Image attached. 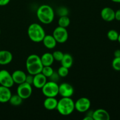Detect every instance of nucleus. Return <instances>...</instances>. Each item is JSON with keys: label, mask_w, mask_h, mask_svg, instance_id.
<instances>
[{"label": "nucleus", "mask_w": 120, "mask_h": 120, "mask_svg": "<svg viewBox=\"0 0 120 120\" xmlns=\"http://www.w3.org/2000/svg\"><path fill=\"white\" fill-rule=\"evenodd\" d=\"M36 16L41 23L45 25L50 24L55 18V11L50 5L43 4L38 8Z\"/></svg>", "instance_id": "obj_1"}, {"label": "nucleus", "mask_w": 120, "mask_h": 120, "mask_svg": "<svg viewBox=\"0 0 120 120\" xmlns=\"http://www.w3.org/2000/svg\"><path fill=\"white\" fill-rule=\"evenodd\" d=\"M56 110L62 116H69L75 110V101L71 97H62L58 100Z\"/></svg>", "instance_id": "obj_2"}, {"label": "nucleus", "mask_w": 120, "mask_h": 120, "mask_svg": "<svg viewBox=\"0 0 120 120\" xmlns=\"http://www.w3.org/2000/svg\"><path fill=\"white\" fill-rule=\"evenodd\" d=\"M28 35L30 41L35 43L42 42L46 35L45 31L43 27L37 23H32L28 26L27 30Z\"/></svg>", "instance_id": "obj_3"}, {"label": "nucleus", "mask_w": 120, "mask_h": 120, "mask_svg": "<svg viewBox=\"0 0 120 120\" xmlns=\"http://www.w3.org/2000/svg\"><path fill=\"white\" fill-rule=\"evenodd\" d=\"M46 97H56L59 94V84L57 82L49 81L41 89Z\"/></svg>", "instance_id": "obj_4"}, {"label": "nucleus", "mask_w": 120, "mask_h": 120, "mask_svg": "<svg viewBox=\"0 0 120 120\" xmlns=\"http://www.w3.org/2000/svg\"><path fill=\"white\" fill-rule=\"evenodd\" d=\"M57 43H65L69 38V34L66 28L58 26L53 30L52 34Z\"/></svg>", "instance_id": "obj_5"}, {"label": "nucleus", "mask_w": 120, "mask_h": 120, "mask_svg": "<svg viewBox=\"0 0 120 120\" xmlns=\"http://www.w3.org/2000/svg\"><path fill=\"white\" fill-rule=\"evenodd\" d=\"M16 93L23 100L28 99L31 96L32 94V85L24 82L23 83L18 84Z\"/></svg>", "instance_id": "obj_6"}, {"label": "nucleus", "mask_w": 120, "mask_h": 120, "mask_svg": "<svg viewBox=\"0 0 120 120\" xmlns=\"http://www.w3.org/2000/svg\"><path fill=\"white\" fill-rule=\"evenodd\" d=\"M90 106L91 101L89 98L85 97H80L75 102V110L81 113L87 112L90 109Z\"/></svg>", "instance_id": "obj_7"}, {"label": "nucleus", "mask_w": 120, "mask_h": 120, "mask_svg": "<svg viewBox=\"0 0 120 120\" xmlns=\"http://www.w3.org/2000/svg\"><path fill=\"white\" fill-rule=\"evenodd\" d=\"M15 84L12 75L7 70H0V85L11 88Z\"/></svg>", "instance_id": "obj_8"}, {"label": "nucleus", "mask_w": 120, "mask_h": 120, "mask_svg": "<svg viewBox=\"0 0 120 120\" xmlns=\"http://www.w3.org/2000/svg\"><path fill=\"white\" fill-rule=\"evenodd\" d=\"M74 91L73 87L66 82L59 85V94L62 97H71L73 95Z\"/></svg>", "instance_id": "obj_9"}, {"label": "nucleus", "mask_w": 120, "mask_h": 120, "mask_svg": "<svg viewBox=\"0 0 120 120\" xmlns=\"http://www.w3.org/2000/svg\"><path fill=\"white\" fill-rule=\"evenodd\" d=\"M43 66L41 60L26 64V68L28 74L34 75L41 73Z\"/></svg>", "instance_id": "obj_10"}, {"label": "nucleus", "mask_w": 120, "mask_h": 120, "mask_svg": "<svg viewBox=\"0 0 120 120\" xmlns=\"http://www.w3.org/2000/svg\"><path fill=\"white\" fill-rule=\"evenodd\" d=\"M101 17L106 22H111L115 19V11L110 7H105L102 9Z\"/></svg>", "instance_id": "obj_11"}, {"label": "nucleus", "mask_w": 120, "mask_h": 120, "mask_svg": "<svg viewBox=\"0 0 120 120\" xmlns=\"http://www.w3.org/2000/svg\"><path fill=\"white\" fill-rule=\"evenodd\" d=\"M47 82H48L47 77L44 76L42 73H40L34 76L32 85L36 89H41Z\"/></svg>", "instance_id": "obj_12"}, {"label": "nucleus", "mask_w": 120, "mask_h": 120, "mask_svg": "<svg viewBox=\"0 0 120 120\" xmlns=\"http://www.w3.org/2000/svg\"><path fill=\"white\" fill-rule=\"evenodd\" d=\"M92 117L94 120H110V114L107 110L98 109L93 111Z\"/></svg>", "instance_id": "obj_13"}, {"label": "nucleus", "mask_w": 120, "mask_h": 120, "mask_svg": "<svg viewBox=\"0 0 120 120\" xmlns=\"http://www.w3.org/2000/svg\"><path fill=\"white\" fill-rule=\"evenodd\" d=\"M13 55L7 50H0V65H7L12 62Z\"/></svg>", "instance_id": "obj_14"}, {"label": "nucleus", "mask_w": 120, "mask_h": 120, "mask_svg": "<svg viewBox=\"0 0 120 120\" xmlns=\"http://www.w3.org/2000/svg\"><path fill=\"white\" fill-rule=\"evenodd\" d=\"M11 96L10 88L0 85V103H6L9 102Z\"/></svg>", "instance_id": "obj_15"}, {"label": "nucleus", "mask_w": 120, "mask_h": 120, "mask_svg": "<svg viewBox=\"0 0 120 120\" xmlns=\"http://www.w3.org/2000/svg\"><path fill=\"white\" fill-rule=\"evenodd\" d=\"M11 75L15 84H20L25 82L26 74L22 70H16L14 71Z\"/></svg>", "instance_id": "obj_16"}, {"label": "nucleus", "mask_w": 120, "mask_h": 120, "mask_svg": "<svg viewBox=\"0 0 120 120\" xmlns=\"http://www.w3.org/2000/svg\"><path fill=\"white\" fill-rule=\"evenodd\" d=\"M42 43L45 48L49 49H54L57 45V42L52 35H46L42 40Z\"/></svg>", "instance_id": "obj_17"}, {"label": "nucleus", "mask_w": 120, "mask_h": 120, "mask_svg": "<svg viewBox=\"0 0 120 120\" xmlns=\"http://www.w3.org/2000/svg\"><path fill=\"white\" fill-rule=\"evenodd\" d=\"M58 100L55 97H46L43 101V107L48 110H53L56 109Z\"/></svg>", "instance_id": "obj_18"}, {"label": "nucleus", "mask_w": 120, "mask_h": 120, "mask_svg": "<svg viewBox=\"0 0 120 120\" xmlns=\"http://www.w3.org/2000/svg\"><path fill=\"white\" fill-rule=\"evenodd\" d=\"M41 60L43 66H46L52 65L55 60L53 57L52 53L46 52L42 55L41 57Z\"/></svg>", "instance_id": "obj_19"}, {"label": "nucleus", "mask_w": 120, "mask_h": 120, "mask_svg": "<svg viewBox=\"0 0 120 120\" xmlns=\"http://www.w3.org/2000/svg\"><path fill=\"white\" fill-rule=\"evenodd\" d=\"M60 62L62 66L70 69L73 64V58L70 54L64 53L63 58Z\"/></svg>", "instance_id": "obj_20"}, {"label": "nucleus", "mask_w": 120, "mask_h": 120, "mask_svg": "<svg viewBox=\"0 0 120 120\" xmlns=\"http://www.w3.org/2000/svg\"><path fill=\"white\" fill-rule=\"evenodd\" d=\"M22 101H23V99L17 94L14 95L12 94L9 100V103L13 106H19L22 104Z\"/></svg>", "instance_id": "obj_21"}, {"label": "nucleus", "mask_w": 120, "mask_h": 120, "mask_svg": "<svg viewBox=\"0 0 120 120\" xmlns=\"http://www.w3.org/2000/svg\"><path fill=\"white\" fill-rule=\"evenodd\" d=\"M58 25L63 28H67L70 23V19L68 16H60L58 19Z\"/></svg>", "instance_id": "obj_22"}, {"label": "nucleus", "mask_w": 120, "mask_h": 120, "mask_svg": "<svg viewBox=\"0 0 120 120\" xmlns=\"http://www.w3.org/2000/svg\"><path fill=\"white\" fill-rule=\"evenodd\" d=\"M118 35H119V34L118 33V32L117 30H114V29H111V30H109V32H107V34L108 39L110 41H112V42L117 41Z\"/></svg>", "instance_id": "obj_23"}, {"label": "nucleus", "mask_w": 120, "mask_h": 120, "mask_svg": "<svg viewBox=\"0 0 120 120\" xmlns=\"http://www.w3.org/2000/svg\"><path fill=\"white\" fill-rule=\"evenodd\" d=\"M54 72V70L51 66H43L42 68V70L41 73L43 74L44 76H45L47 78H49L52 76Z\"/></svg>", "instance_id": "obj_24"}, {"label": "nucleus", "mask_w": 120, "mask_h": 120, "mask_svg": "<svg viewBox=\"0 0 120 120\" xmlns=\"http://www.w3.org/2000/svg\"><path fill=\"white\" fill-rule=\"evenodd\" d=\"M69 72V69L68 68H66V67L63 66H61L60 67H59L57 70V74L59 75V76L60 77H66L68 75Z\"/></svg>", "instance_id": "obj_25"}, {"label": "nucleus", "mask_w": 120, "mask_h": 120, "mask_svg": "<svg viewBox=\"0 0 120 120\" xmlns=\"http://www.w3.org/2000/svg\"><path fill=\"white\" fill-rule=\"evenodd\" d=\"M56 14L59 16H68L69 14V9L65 7H59L56 10Z\"/></svg>", "instance_id": "obj_26"}, {"label": "nucleus", "mask_w": 120, "mask_h": 120, "mask_svg": "<svg viewBox=\"0 0 120 120\" xmlns=\"http://www.w3.org/2000/svg\"><path fill=\"white\" fill-rule=\"evenodd\" d=\"M112 67L114 70L120 71V57L114 58L112 61Z\"/></svg>", "instance_id": "obj_27"}, {"label": "nucleus", "mask_w": 120, "mask_h": 120, "mask_svg": "<svg viewBox=\"0 0 120 120\" xmlns=\"http://www.w3.org/2000/svg\"><path fill=\"white\" fill-rule=\"evenodd\" d=\"M52 55L55 60L57 61V62H60L63 58L64 53L60 50H56V51L53 52Z\"/></svg>", "instance_id": "obj_28"}, {"label": "nucleus", "mask_w": 120, "mask_h": 120, "mask_svg": "<svg viewBox=\"0 0 120 120\" xmlns=\"http://www.w3.org/2000/svg\"><path fill=\"white\" fill-rule=\"evenodd\" d=\"M33 81H34V76L32 75H26V77L25 82L26 83H28V84L32 85L33 84Z\"/></svg>", "instance_id": "obj_29"}, {"label": "nucleus", "mask_w": 120, "mask_h": 120, "mask_svg": "<svg viewBox=\"0 0 120 120\" xmlns=\"http://www.w3.org/2000/svg\"><path fill=\"white\" fill-rule=\"evenodd\" d=\"M59 77H60L59 76V75L57 74V73H55V71L53 72V73L52 75V76H50L49 78L50 79V80L51 81H53V82H57V81L59 80Z\"/></svg>", "instance_id": "obj_30"}, {"label": "nucleus", "mask_w": 120, "mask_h": 120, "mask_svg": "<svg viewBox=\"0 0 120 120\" xmlns=\"http://www.w3.org/2000/svg\"><path fill=\"white\" fill-rule=\"evenodd\" d=\"M115 19L120 21V9L115 11Z\"/></svg>", "instance_id": "obj_31"}, {"label": "nucleus", "mask_w": 120, "mask_h": 120, "mask_svg": "<svg viewBox=\"0 0 120 120\" xmlns=\"http://www.w3.org/2000/svg\"><path fill=\"white\" fill-rule=\"evenodd\" d=\"M11 0H0V6H5L9 3Z\"/></svg>", "instance_id": "obj_32"}, {"label": "nucleus", "mask_w": 120, "mask_h": 120, "mask_svg": "<svg viewBox=\"0 0 120 120\" xmlns=\"http://www.w3.org/2000/svg\"><path fill=\"white\" fill-rule=\"evenodd\" d=\"M114 57H120V49H117L114 52Z\"/></svg>", "instance_id": "obj_33"}, {"label": "nucleus", "mask_w": 120, "mask_h": 120, "mask_svg": "<svg viewBox=\"0 0 120 120\" xmlns=\"http://www.w3.org/2000/svg\"><path fill=\"white\" fill-rule=\"evenodd\" d=\"M83 120H94L92 116H89V115H86V117L83 118Z\"/></svg>", "instance_id": "obj_34"}, {"label": "nucleus", "mask_w": 120, "mask_h": 120, "mask_svg": "<svg viewBox=\"0 0 120 120\" xmlns=\"http://www.w3.org/2000/svg\"><path fill=\"white\" fill-rule=\"evenodd\" d=\"M111 1L116 3H120V0H111Z\"/></svg>", "instance_id": "obj_35"}, {"label": "nucleus", "mask_w": 120, "mask_h": 120, "mask_svg": "<svg viewBox=\"0 0 120 120\" xmlns=\"http://www.w3.org/2000/svg\"><path fill=\"white\" fill-rule=\"evenodd\" d=\"M117 41H118V42L120 43V34H119V35H118V40Z\"/></svg>", "instance_id": "obj_36"}, {"label": "nucleus", "mask_w": 120, "mask_h": 120, "mask_svg": "<svg viewBox=\"0 0 120 120\" xmlns=\"http://www.w3.org/2000/svg\"><path fill=\"white\" fill-rule=\"evenodd\" d=\"M0 35H1V29H0Z\"/></svg>", "instance_id": "obj_37"}]
</instances>
